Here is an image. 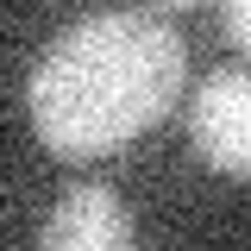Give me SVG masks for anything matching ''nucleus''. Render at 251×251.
<instances>
[{
	"label": "nucleus",
	"mask_w": 251,
	"mask_h": 251,
	"mask_svg": "<svg viewBox=\"0 0 251 251\" xmlns=\"http://www.w3.org/2000/svg\"><path fill=\"white\" fill-rule=\"evenodd\" d=\"M132 239V220L113 201V188H69L57 201V214L44 220V245L50 251H113Z\"/></svg>",
	"instance_id": "3"
},
{
	"label": "nucleus",
	"mask_w": 251,
	"mask_h": 251,
	"mask_svg": "<svg viewBox=\"0 0 251 251\" xmlns=\"http://www.w3.org/2000/svg\"><path fill=\"white\" fill-rule=\"evenodd\" d=\"M182 38L151 13H94L50 38L31 69V126L57 157H107L170 113L182 88Z\"/></svg>",
	"instance_id": "1"
},
{
	"label": "nucleus",
	"mask_w": 251,
	"mask_h": 251,
	"mask_svg": "<svg viewBox=\"0 0 251 251\" xmlns=\"http://www.w3.org/2000/svg\"><path fill=\"white\" fill-rule=\"evenodd\" d=\"M188 132H195V151L207 157L226 176H251V75L245 69H226L207 88L195 94L188 107Z\"/></svg>",
	"instance_id": "2"
},
{
	"label": "nucleus",
	"mask_w": 251,
	"mask_h": 251,
	"mask_svg": "<svg viewBox=\"0 0 251 251\" xmlns=\"http://www.w3.org/2000/svg\"><path fill=\"white\" fill-rule=\"evenodd\" d=\"M226 38L239 50H251V0H226Z\"/></svg>",
	"instance_id": "4"
},
{
	"label": "nucleus",
	"mask_w": 251,
	"mask_h": 251,
	"mask_svg": "<svg viewBox=\"0 0 251 251\" xmlns=\"http://www.w3.org/2000/svg\"><path fill=\"white\" fill-rule=\"evenodd\" d=\"M170 6H188V0H170Z\"/></svg>",
	"instance_id": "5"
}]
</instances>
